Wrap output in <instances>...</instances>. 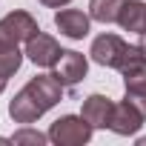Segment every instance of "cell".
Instances as JSON below:
<instances>
[{
    "mask_svg": "<svg viewBox=\"0 0 146 146\" xmlns=\"http://www.w3.org/2000/svg\"><path fill=\"white\" fill-rule=\"evenodd\" d=\"M63 83L54 78V75H37L32 78L9 103V117L15 123H35L37 117H43L52 106H57L63 100Z\"/></svg>",
    "mask_w": 146,
    "mask_h": 146,
    "instance_id": "obj_1",
    "label": "cell"
},
{
    "mask_svg": "<svg viewBox=\"0 0 146 146\" xmlns=\"http://www.w3.org/2000/svg\"><path fill=\"white\" fill-rule=\"evenodd\" d=\"M95 126L83 115H63L49 126V140L54 146H83L89 143Z\"/></svg>",
    "mask_w": 146,
    "mask_h": 146,
    "instance_id": "obj_2",
    "label": "cell"
},
{
    "mask_svg": "<svg viewBox=\"0 0 146 146\" xmlns=\"http://www.w3.org/2000/svg\"><path fill=\"white\" fill-rule=\"evenodd\" d=\"M37 32H40L37 20H35L29 12L15 9V12H9L3 20H0V49L20 46V43H26V40H29L32 35H37Z\"/></svg>",
    "mask_w": 146,
    "mask_h": 146,
    "instance_id": "obj_3",
    "label": "cell"
},
{
    "mask_svg": "<svg viewBox=\"0 0 146 146\" xmlns=\"http://www.w3.org/2000/svg\"><path fill=\"white\" fill-rule=\"evenodd\" d=\"M126 52H129V43L123 37L112 35V32H103L100 37H95L92 40V49H89L92 60L100 63V66H109V69H120Z\"/></svg>",
    "mask_w": 146,
    "mask_h": 146,
    "instance_id": "obj_4",
    "label": "cell"
},
{
    "mask_svg": "<svg viewBox=\"0 0 146 146\" xmlns=\"http://www.w3.org/2000/svg\"><path fill=\"white\" fill-rule=\"evenodd\" d=\"M86 72H89V60H86V54H80V52H75V49H63L60 57H57V63L52 66V75H54L63 86L80 83V80L86 78Z\"/></svg>",
    "mask_w": 146,
    "mask_h": 146,
    "instance_id": "obj_5",
    "label": "cell"
},
{
    "mask_svg": "<svg viewBox=\"0 0 146 146\" xmlns=\"http://www.w3.org/2000/svg\"><path fill=\"white\" fill-rule=\"evenodd\" d=\"M60 52H63L60 43H57L52 35H46V32H37V35H32V37L26 40V57H29L35 66L52 69V66L57 63Z\"/></svg>",
    "mask_w": 146,
    "mask_h": 146,
    "instance_id": "obj_6",
    "label": "cell"
},
{
    "mask_svg": "<svg viewBox=\"0 0 146 146\" xmlns=\"http://www.w3.org/2000/svg\"><path fill=\"white\" fill-rule=\"evenodd\" d=\"M143 120H146V115H143L132 100L123 98L120 103H115V112H112V123H109V129H112L115 135L129 137V135H137V132H140Z\"/></svg>",
    "mask_w": 146,
    "mask_h": 146,
    "instance_id": "obj_7",
    "label": "cell"
},
{
    "mask_svg": "<svg viewBox=\"0 0 146 146\" xmlns=\"http://www.w3.org/2000/svg\"><path fill=\"white\" fill-rule=\"evenodd\" d=\"M54 26L69 40H83L89 35V29H92V17L83 15L80 9H60L54 15Z\"/></svg>",
    "mask_w": 146,
    "mask_h": 146,
    "instance_id": "obj_8",
    "label": "cell"
},
{
    "mask_svg": "<svg viewBox=\"0 0 146 146\" xmlns=\"http://www.w3.org/2000/svg\"><path fill=\"white\" fill-rule=\"evenodd\" d=\"M112 112H115V103H112L106 95H89V98L83 100V109H80V115H83L95 129H109Z\"/></svg>",
    "mask_w": 146,
    "mask_h": 146,
    "instance_id": "obj_9",
    "label": "cell"
},
{
    "mask_svg": "<svg viewBox=\"0 0 146 146\" xmlns=\"http://www.w3.org/2000/svg\"><path fill=\"white\" fill-rule=\"evenodd\" d=\"M117 26L123 32L146 37V3L143 0H126L120 15H117Z\"/></svg>",
    "mask_w": 146,
    "mask_h": 146,
    "instance_id": "obj_10",
    "label": "cell"
},
{
    "mask_svg": "<svg viewBox=\"0 0 146 146\" xmlns=\"http://www.w3.org/2000/svg\"><path fill=\"white\" fill-rule=\"evenodd\" d=\"M123 89H126V100H132L146 115V69L123 75Z\"/></svg>",
    "mask_w": 146,
    "mask_h": 146,
    "instance_id": "obj_11",
    "label": "cell"
},
{
    "mask_svg": "<svg viewBox=\"0 0 146 146\" xmlns=\"http://www.w3.org/2000/svg\"><path fill=\"white\" fill-rule=\"evenodd\" d=\"M126 0H89V17L98 23H117V15Z\"/></svg>",
    "mask_w": 146,
    "mask_h": 146,
    "instance_id": "obj_12",
    "label": "cell"
},
{
    "mask_svg": "<svg viewBox=\"0 0 146 146\" xmlns=\"http://www.w3.org/2000/svg\"><path fill=\"white\" fill-rule=\"evenodd\" d=\"M12 143H32V146H43V143H49V132L43 135V132H37V129H32V126H23L20 132H15L12 135Z\"/></svg>",
    "mask_w": 146,
    "mask_h": 146,
    "instance_id": "obj_13",
    "label": "cell"
},
{
    "mask_svg": "<svg viewBox=\"0 0 146 146\" xmlns=\"http://www.w3.org/2000/svg\"><path fill=\"white\" fill-rule=\"evenodd\" d=\"M37 3H43V6H49V9H63V6L72 3V0H37Z\"/></svg>",
    "mask_w": 146,
    "mask_h": 146,
    "instance_id": "obj_14",
    "label": "cell"
},
{
    "mask_svg": "<svg viewBox=\"0 0 146 146\" xmlns=\"http://www.w3.org/2000/svg\"><path fill=\"white\" fill-rule=\"evenodd\" d=\"M6 83H9V78L3 75V72H0V92H3V89H6Z\"/></svg>",
    "mask_w": 146,
    "mask_h": 146,
    "instance_id": "obj_15",
    "label": "cell"
},
{
    "mask_svg": "<svg viewBox=\"0 0 146 146\" xmlns=\"http://www.w3.org/2000/svg\"><path fill=\"white\" fill-rule=\"evenodd\" d=\"M137 143H140V146H146V137H140V140H137Z\"/></svg>",
    "mask_w": 146,
    "mask_h": 146,
    "instance_id": "obj_16",
    "label": "cell"
},
{
    "mask_svg": "<svg viewBox=\"0 0 146 146\" xmlns=\"http://www.w3.org/2000/svg\"><path fill=\"white\" fill-rule=\"evenodd\" d=\"M140 46H143V52H146V43H140Z\"/></svg>",
    "mask_w": 146,
    "mask_h": 146,
    "instance_id": "obj_17",
    "label": "cell"
}]
</instances>
